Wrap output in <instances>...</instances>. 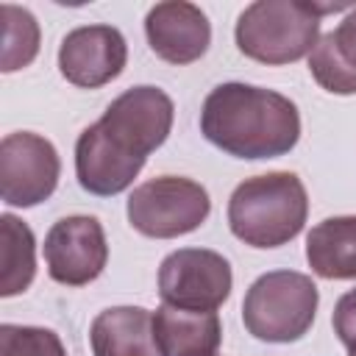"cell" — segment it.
<instances>
[{
  "label": "cell",
  "instance_id": "6da1fadb",
  "mask_svg": "<svg viewBox=\"0 0 356 356\" xmlns=\"http://www.w3.org/2000/svg\"><path fill=\"white\" fill-rule=\"evenodd\" d=\"M200 134L228 156L275 159L298 145L300 114L281 92L231 81L206 95Z\"/></svg>",
  "mask_w": 356,
  "mask_h": 356
},
{
  "label": "cell",
  "instance_id": "7a4b0ae2",
  "mask_svg": "<svg viewBox=\"0 0 356 356\" xmlns=\"http://www.w3.org/2000/svg\"><path fill=\"white\" fill-rule=\"evenodd\" d=\"M309 197L295 172L275 170L245 178L228 197V228L250 248H281L306 222Z\"/></svg>",
  "mask_w": 356,
  "mask_h": 356
},
{
  "label": "cell",
  "instance_id": "3957f363",
  "mask_svg": "<svg viewBox=\"0 0 356 356\" xmlns=\"http://www.w3.org/2000/svg\"><path fill=\"white\" fill-rule=\"evenodd\" d=\"M353 6H317L303 0H256L250 3L234 28V39L242 56L259 64H292L312 56L320 42V22L328 11H345Z\"/></svg>",
  "mask_w": 356,
  "mask_h": 356
},
{
  "label": "cell",
  "instance_id": "277c9868",
  "mask_svg": "<svg viewBox=\"0 0 356 356\" xmlns=\"http://www.w3.org/2000/svg\"><path fill=\"white\" fill-rule=\"evenodd\" d=\"M317 284L295 270H273L259 275L242 300V323L261 342L300 339L317 314Z\"/></svg>",
  "mask_w": 356,
  "mask_h": 356
},
{
  "label": "cell",
  "instance_id": "5b68a950",
  "mask_svg": "<svg viewBox=\"0 0 356 356\" xmlns=\"http://www.w3.org/2000/svg\"><path fill=\"white\" fill-rule=\"evenodd\" d=\"M211 200L203 184L181 175H159L128 197V222L150 239H175L206 222Z\"/></svg>",
  "mask_w": 356,
  "mask_h": 356
},
{
  "label": "cell",
  "instance_id": "8992f818",
  "mask_svg": "<svg viewBox=\"0 0 356 356\" xmlns=\"http://www.w3.org/2000/svg\"><path fill=\"white\" fill-rule=\"evenodd\" d=\"M231 286L228 259L209 248H181L159 267V295L170 306L214 312L228 300Z\"/></svg>",
  "mask_w": 356,
  "mask_h": 356
},
{
  "label": "cell",
  "instance_id": "52a82bcc",
  "mask_svg": "<svg viewBox=\"0 0 356 356\" xmlns=\"http://www.w3.org/2000/svg\"><path fill=\"white\" fill-rule=\"evenodd\" d=\"M61 161L50 139L17 131L0 142V195L8 206L31 209L58 186Z\"/></svg>",
  "mask_w": 356,
  "mask_h": 356
},
{
  "label": "cell",
  "instance_id": "ba28073f",
  "mask_svg": "<svg viewBox=\"0 0 356 356\" xmlns=\"http://www.w3.org/2000/svg\"><path fill=\"white\" fill-rule=\"evenodd\" d=\"M175 106L159 86H134L122 92L97 120L100 128L128 153L147 159L170 136Z\"/></svg>",
  "mask_w": 356,
  "mask_h": 356
},
{
  "label": "cell",
  "instance_id": "9c48e42d",
  "mask_svg": "<svg viewBox=\"0 0 356 356\" xmlns=\"http://www.w3.org/2000/svg\"><path fill=\"white\" fill-rule=\"evenodd\" d=\"M44 261L56 284H92L108 261V242L103 225L89 214L61 217L44 236Z\"/></svg>",
  "mask_w": 356,
  "mask_h": 356
},
{
  "label": "cell",
  "instance_id": "30bf717a",
  "mask_svg": "<svg viewBox=\"0 0 356 356\" xmlns=\"http://www.w3.org/2000/svg\"><path fill=\"white\" fill-rule=\"evenodd\" d=\"M128 61L125 36L114 25H81L61 39L58 70L81 89H97L111 83Z\"/></svg>",
  "mask_w": 356,
  "mask_h": 356
},
{
  "label": "cell",
  "instance_id": "8fae6325",
  "mask_svg": "<svg viewBox=\"0 0 356 356\" xmlns=\"http://www.w3.org/2000/svg\"><path fill=\"white\" fill-rule=\"evenodd\" d=\"M150 50L167 64H192L211 44V25L200 6L186 0L156 3L145 17Z\"/></svg>",
  "mask_w": 356,
  "mask_h": 356
},
{
  "label": "cell",
  "instance_id": "7c38bea8",
  "mask_svg": "<svg viewBox=\"0 0 356 356\" xmlns=\"http://www.w3.org/2000/svg\"><path fill=\"white\" fill-rule=\"evenodd\" d=\"M147 159H139L128 150H122L103 128L100 122L81 131L75 142V175L78 184L97 197H111L125 192Z\"/></svg>",
  "mask_w": 356,
  "mask_h": 356
},
{
  "label": "cell",
  "instance_id": "4fadbf2b",
  "mask_svg": "<svg viewBox=\"0 0 356 356\" xmlns=\"http://www.w3.org/2000/svg\"><path fill=\"white\" fill-rule=\"evenodd\" d=\"M89 342L95 356H164L156 342L153 314L142 306H114L100 312L92 320Z\"/></svg>",
  "mask_w": 356,
  "mask_h": 356
},
{
  "label": "cell",
  "instance_id": "5bb4252c",
  "mask_svg": "<svg viewBox=\"0 0 356 356\" xmlns=\"http://www.w3.org/2000/svg\"><path fill=\"white\" fill-rule=\"evenodd\" d=\"M153 331L164 356H214L222 339L217 312H195L170 303L153 312Z\"/></svg>",
  "mask_w": 356,
  "mask_h": 356
},
{
  "label": "cell",
  "instance_id": "9a60e30c",
  "mask_svg": "<svg viewBox=\"0 0 356 356\" xmlns=\"http://www.w3.org/2000/svg\"><path fill=\"white\" fill-rule=\"evenodd\" d=\"M309 72L331 95H356V6L320 36L309 56Z\"/></svg>",
  "mask_w": 356,
  "mask_h": 356
},
{
  "label": "cell",
  "instance_id": "2e32d148",
  "mask_svg": "<svg viewBox=\"0 0 356 356\" xmlns=\"http://www.w3.org/2000/svg\"><path fill=\"white\" fill-rule=\"evenodd\" d=\"M306 261L320 278H356V214L317 222L306 236Z\"/></svg>",
  "mask_w": 356,
  "mask_h": 356
},
{
  "label": "cell",
  "instance_id": "e0dca14e",
  "mask_svg": "<svg viewBox=\"0 0 356 356\" xmlns=\"http://www.w3.org/2000/svg\"><path fill=\"white\" fill-rule=\"evenodd\" d=\"M0 242V295L11 298L25 292L36 275V239L19 217L3 214Z\"/></svg>",
  "mask_w": 356,
  "mask_h": 356
},
{
  "label": "cell",
  "instance_id": "ac0fdd59",
  "mask_svg": "<svg viewBox=\"0 0 356 356\" xmlns=\"http://www.w3.org/2000/svg\"><path fill=\"white\" fill-rule=\"evenodd\" d=\"M3 72H14L28 67L39 53V25L28 8L3 3Z\"/></svg>",
  "mask_w": 356,
  "mask_h": 356
},
{
  "label": "cell",
  "instance_id": "d6986e66",
  "mask_svg": "<svg viewBox=\"0 0 356 356\" xmlns=\"http://www.w3.org/2000/svg\"><path fill=\"white\" fill-rule=\"evenodd\" d=\"M0 356H67L61 339L39 325H0Z\"/></svg>",
  "mask_w": 356,
  "mask_h": 356
},
{
  "label": "cell",
  "instance_id": "ffe728a7",
  "mask_svg": "<svg viewBox=\"0 0 356 356\" xmlns=\"http://www.w3.org/2000/svg\"><path fill=\"white\" fill-rule=\"evenodd\" d=\"M331 325H334V334L337 339L350 350H356V289L345 292L337 306H334V314H331Z\"/></svg>",
  "mask_w": 356,
  "mask_h": 356
},
{
  "label": "cell",
  "instance_id": "44dd1931",
  "mask_svg": "<svg viewBox=\"0 0 356 356\" xmlns=\"http://www.w3.org/2000/svg\"><path fill=\"white\" fill-rule=\"evenodd\" d=\"M348 356H356V350H350V353H348Z\"/></svg>",
  "mask_w": 356,
  "mask_h": 356
},
{
  "label": "cell",
  "instance_id": "7402d4cb",
  "mask_svg": "<svg viewBox=\"0 0 356 356\" xmlns=\"http://www.w3.org/2000/svg\"><path fill=\"white\" fill-rule=\"evenodd\" d=\"M214 356H217V353H214Z\"/></svg>",
  "mask_w": 356,
  "mask_h": 356
}]
</instances>
